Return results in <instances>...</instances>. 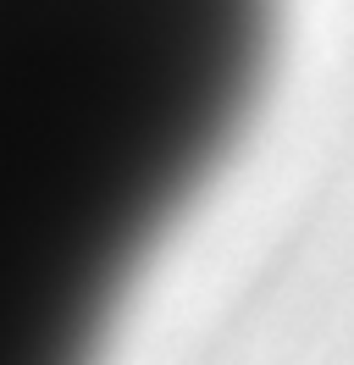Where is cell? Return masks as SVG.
Here are the masks:
<instances>
[{"label": "cell", "instance_id": "1", "mask_svg": "<svg viewBox=\"0 0 354 365\" xmlns=\"http://www.w3.org/2000/svg\"><path fill=\"white\" fill-rule=\"evenodd\" d=\"M277 0H0V360L106 332L238 144Z\"/></svg>", "mask_w": 354, "mask_h": 365}]
</instances>
